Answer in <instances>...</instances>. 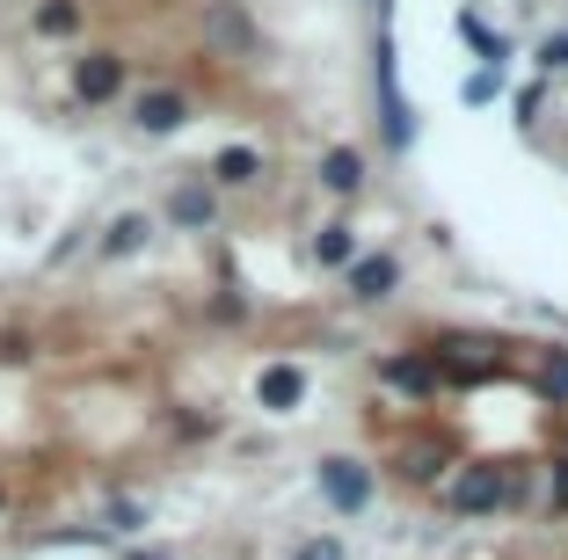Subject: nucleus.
Returning <instances> with one entry per match:
<instances>
[{
  "label": "nucleus",
  "mask_w": 568,
  "mask_h": 560,
  "mask_svg": "<svg viewBox=\"0 0 568 560\" xmlns=\"http://www.w3.org/2000/svg\"><path fill=\"white\" fill-rule=\"evenodd\" d=\"M146 241H153V218H146V212H118L110 226H102L95 255H102V263H124V255H139Z\"/></svg>",
  "instance_id": "0eeeda50"
},
{
  "label": "nucleus",
  "mask_w": 568,
  "mask_h": 560,
  "mask_svg": "<svg viewBox=\"0 0 568 560\" xmlns=\"http://www.w3.org/2000/svg\"><path fill=\"white\" fill-rule=\"evenodd\" d=\"M255 175H263V153H255V146H219L212 153V182H219V190H248Z\"/></svg>",
  "instance_id": "9d476101"
},
{
  "label": "nucleus",
  "mask_w": 568,
  "mask_h": 560,
  "mask_svg": "<svg viewBox=\"0 0 568 560\" xmlns=\"http://www.w3.org/2000/svg\"><path fill=\"white\" fill-rule=\"evenodd\" d=\"M459 95H467L474 110H481V102H496V95H503V67H481V73H474L467 88H459Z\"/></svg>",
  "instance_id": "6ab92c4d"
},
{
  "label": "nucleus",
  "mask_w": 568,
  "mask_h": 560,
  "mask_svg": "<svg viewBox=\"0 0 568 560\" xmlns=\"http://www.w3.org/2000/svg\"><path fill=\"white\" fill-rule=\"evenodd\" d=\"M402 284V263L394 255H365V263H351V298H386Z\"/></svg>",
  "instance_id": "9b49d317"
},
{
  "label": "nucleus",
  "mask_w": 568,
  "mask_h": 560,
  "mask_svg": "<svg viewBox=\"0 0 568 560\" xmlns=\"http://www.w3.org/2000/svg\"><path fill=\"white\" fill-rule=\"evenodd\" d=\"M459 37H467V44H474V51H481L488 67H503V59H510V44H503V37H496V30H488V22H481V16H459Z\"/></svg>",
  "instance_id": "f3484780"
},
{
  "label": "nucleus",
  "mask_w": 568,
  "mask_h": 560,
  "mask_svg": "<svg viewBox=\"0 0 568 560\" xmlns=\"http://www.w3.org/2000/svg\"><path fill=\"white\" fill-rule=\"evenodd\" d=\"M314 480H321V495H328V510H343V517L372 510V466H357V459H321Z\"/></svg>",
  "instance_id": "20e7f679"
},
{
  "label": "nucleus",
  "mask_w": 568,
  "mask_h": 560,
  "mask_svg": "<svg viewBox=\"0 0 568 560\" xmlns=\"http://www.w3.org/2000/svg\"><path fill=\"white\" fill-rule=\"evenodd\" d=\"M379 16H386V0H379Z\"/></svg>",
  "instance_id": "a878e982"
},
{
  "label": "nucleus",
  "mask_w": 568,
  "mask_h": 560,
  "mask_svg": "<svg viewBox=\"0 0 568 560\" xmlns=\"http://www.w3.org/2000/svg\"><path fill=\"white\" fill-rule=\"evenodd\" d=\"M0 510H8V495H0Z\"/></svg>",
  "instance_id": "393cba45"
},
{
  "label": "nucleus",
  "mask_w": 568,
  "mask_h": 560,
  "mask_svg": "<svg viewBox=\"0 0 568 560\" xmlns=\"http://www.w3.org/2000/svg\"><path fill=\"white\" fill-rule=\"evenodd\" d=\"M321 182H328L335 197H351L357 182H365V161H357V146H328V153H321Z\"/></svg>",
  "instance_id": "ddd939ff"
},
{
  "label": "nucleus",
  "mask_w": 568,
  "mask_h": 560,
  "mask_svg": "<svg viewBox=\"0 0 568 560\" xmlns=\"http://www.w3.org/2000/svg\"><path fill=\"white\" fill-rule=\"evenodd\" d=\"M168 218H175L183 233H204L219 218V197L204 190V182H175V190H168Z\"/></svg>",
  "instance_id": "6e6552de"
},
{
  "label": "nucleus",
  "mask_w": 568,
  "mask_h": 560,
  "mask_svg": "<svg viewBox=\"0 0 568 560\" xmlns=\"http://www.w3.org/2000/svg\"><path fill=\"white\" fill-rule=\"evenodd\" d=\"M132 124L146 139L183 132V124H190V95H183V88H139V95H132Z\"/></svg>",
  "instance_id": "39448f33"
},
{
  "label": "nucleus",
  "mask_w": 568,
  "mask_h": 560,
  "mask_svg": "<svg viewBox=\"0 0 568 560\" xmlns=\"http://www.w3.org/2000/svg\"><path fill=\"white\" fill-rule=\"evenodd\" d=\"M124 81H132V73H124V59L110 44H95V51L73 59V102H81V110H110V102L124 95Z\"/></svg>",
  "instance_id": "f257e3e1"
},
{
  "label": "nucleus",
  "mask_w": 568,
  "mask_h": 560,
  "mask_svg": "<svg viewBox=\"0 0 568 560\" xmlns=\"http://www.w3.org/2000/svg\"><path fill=\"white\" fill-rule=\"evenodd\" d=\"M204 30H212L219 51H234V59H241V51H255V30H248V16H241L234 0H212V8H204Z\"/></svg>",
  "instance_id": "1a4fd4ad"
},
{
  "label": "nucleus",
  "mask_w": 568,
  "mask_h": 560,
  "mask_svg": "<svg viewBox=\"0 0 568 560\" xmlns=\"http://www.w3.org/2000/svg\"><path fill=\"white\" fill-rule=\"evenodd\" d=\"M292 560H343V546H335V539H306Z\"/></svg>",
  "instance_id": "4be33fe9"
},
{
  "label": "nucleus",
  "mask_w": 568,
  "mask_h": 560,
  "mask_svg": "<svg viewBox=\"0 0 568 560\" xmlns=\"http://www.w3.org/2000/svg\"><path fill=\"white\" fill-rule=\"evenodd\" d=\"M510 495H518V480L503 474V466H459V474H452V488H445V502L459 517H488V510H503Z\"/></svg>",
  "instance_id": "f03ea898"
},
{
  "label": "nucleus",
  "mask_w": 568,
  "mask_h": 560,
  "mask_svg": "<svg viewBox=\"0 0 568 560\" xmlns=\"http://www.w3.org/2000/svg\"><path fill=\"white\" fill-rule=\"evenodd\" d=\"M30 30L37 37H81V0H37Z\"/></svg>",
  "instance_id": "4468645a"
},
{
  "label": "nucleus",
  "mask_w": 568,
  "mask_h": 560,
  "mask_svg": "<svg viewBox=\"0 0 568 560\" xmlns=\"http://www.w3.org/2000/svg\"><path fill=\"white\" fill-rule=\"evenodd\" d=\"M379 379L402 386V394H437V364H430V349H423V357H386Z\"/></svg>",
  "instance_id": "f8f14e48"
},
{
  "label": "nucleus",
  "mask_w": 568,
  "mask_h": 560,
  "mask_svg": "<svg viewBox=\"0 0 568 560\" xmlns=\"http://www.w3.org/2000/svg\"><path fill=\"white\" fill-rule=\"evenodd\" d=\"M306 255H314L321 269H343L351 263V226H321L314 241H306Z\"/></svg>",
  "instance_id": "2eb2a0df"
},
{
  "label": "nucleus",
  "mask_w": 568,
  "mask_h": 560,
  "mask_svg": "<svg viewBox=\"0 0 568 560\" xmlns=\"http://www.w3.org/2000/svg\"><path fill=\"white\" fill-rule=\"evenodd\" d=\"M255 400H263L270 415H292L306 400V371L300 364H263V371H255Z\"/></svg>",
  "instance_id": "423d86ee"
},
{
  "label": "nucleus",
  "mask_w": 568,
  "mask_h": 560,
  "mask_svg": "<svg viewBox=\"0 0 568 560\" xmlns=\"http://www.w3.org/2000/svg\"><path fill=\"white\" fill-rule=\"evenodd\" d=\"M402 474H408V480H437V474H445V451L408 445V451H402Z\"/></svg>",
  "instance_id": "a211bd4d"
},
{
  "label": "nucleus",
  "mask_w": 568,
  "mask_h": 560,
  "mask_svg": "<svg viewBox=\"0 0 568 560\" xmlns=\"http://www.w3.org/2000/svg\"><path fill=\"white\" fill-rule=\"evenodd\" d=\"M372 81H379L386 146H394V153H408V139H416V110H408V95H402V73H394V44H386V30H379V67H372Z\"/></svg>",
  "instance_id": "7ed1b4c3"
},
{
  "label": "nucleus",
  "mask_w": 568,
  "mask_h": 560,
  "mask_svg": "<svg viewBox=\"0 0 568 560\" xmlns=\"http://www.w3.org/2000/svg\"><path fill=\"white\" fill-rule=\"evenodd\" d=\"M539 394H547L554 408H568V349H547V357H539Z\"/></svg>",
  "instance_id": "dca6fc26"
},
{
  "label": "nucleus",
  "mask_w": 568,
  "mask_h": 560,
  "mask_svg": "<svg viewBox=\"0 0 568 560\" xmlns=\"http://www.w3.org/2000/svg\"><path fill=\"white\" fill-rule=\"evenodd\" d=\"M132 560H168V553H132Z\"/></svg>",
  "instance_id": "b1692460"
},
{
  "label": "nucleus",
  "mask_w": 568,
  "mask_h": 560,
  "mask_svg": "<svg viewBox=\"0 0 568 560\" xmlns=\"http://www.w3.org/2000/svg\"><path fill=\"white\" fill-rule=\"evenodd\" d=\"M547 502H554V510H568V459L547 474Z\"/></svg>",
  "instance_id": "412c9836"
},
{
  "label": "nucleus",
  "mask_w": 568,
  "mask_h": 560,
  "mask_svg": "<svg viewBox=\"0 0 568 560\" xmlns=\"http://www.w3.org/2000/svg\"><path fill=\"white\" fill-rule=\"evenodd\" d=\"M37 357V343L22 328H0V364H8V371H16V364H30Z\"/></svg>",
  "instance_id": "aec40b11"
},
{
  "label": "nucleus",
  "mask_w": 568,
  "mask_h": 560,
  "mask_svg": "<svg viewBox=\"0 0 568 560\" xmlns=\"http://www.w3.org/2000/svg\"><path fill=\"white\" fill-rule=\"evenodd\" d=\"M539 67H547V73L568 67V37H547V44H539Z\"/></svg>",
  "instance_id": "5701e85b"
}]
</instances>
